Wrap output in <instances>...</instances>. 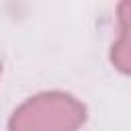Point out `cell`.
Masks as SVG:
<instances>
[{"instance_id": "7a4b0ae2", "label": "cell", "mask_w": 131, "mask_h": 131, "mask_svg": "<svg viewBox=\"0 0 131 131\" xmlns=\"http://www.w3.org/2000/svg\"><path fill=\"white\" fill-rule=\"evenodd\" d=\"M117 14H119V37L113 43L111 61L119 72L131 74V0H121Z\"/></svg>"}, {"instance_id": "6da1fadb", "label": "cell", "mask_w": 131, "mask_h": 131, "mask_svg": "<svg viewBox=\"0 0 131 131\" xmlns=\"http://www.w3.org/2000/svg\"><path fill=\"white\" fill-rule=\"evenodd\" d=\"M86 108L63 92H45L23 102L10 117V131H76Z\"/></svg>"}]
</instances>
